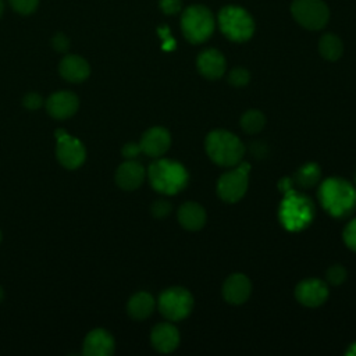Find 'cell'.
<instances>
[{
    "label": "cell",
    "mask_w": 356,
    "mask_h": 356,
    "mask_svg": "<svg viewBox=\"0 0 356 356\" xmlns=\"http://www.w3.org/2000/svg\"><path fill=\"white\" fill-rule=\"evenodd\" d=\"M318 200L328 214L343 218L356 209V186L343 178H327L318 186Z\"/></svg>",
    "instance_id": "6da1fadb"
},
{
    "label": "cell",
    "mask_w": 356,
    "mask_h": 356,
    "mask_svg": "<svg viewBox=\"0 0 356 356\" xmlns=\"http://www.w3.org/2000/svg\"><path fill=\"white\" fill-rule=\"evenodd\" d=\"M204 149L210 160L220 167H235L245 154V146L232 132L211 131L204 139Z\"/></svg>",
    "instance_id": "7a4b0ae2"
},
{
    "label": "cell",
    "mask_w": 356,
    "mask_h": 356,
    "mask_svg": "<svg viewBox=\"0 0 356 356\" xmlns=\"http://www.w3.org/2000/svg\"><path fill=\"white\" fill-rule=\"evenodd\" d=\"M147 177L152 188L163 195H175L188 184V171L174 160L159 159L153 161L147 170Z\"/></svg>",
    "instance_id": "3957f363"
},
{
    "label": "cell",
    "mask_w": 356,
    "mask_h": 356,
    "mask_svg": "<svg viewBox=\"0 0 356 356\" xmlns=\"http://www.w3.org/2000/svg\"><path fill=\"white\" fill-rule=\"evenodd\" d=\"M278 217L288 231H302L314 218V204L310 197L291 188L284 192Z\"/></svg>",
    "instance_id": "277c9868"
},
{
    "label": "cell",
    "mask_w": 356,
    "mask_h": 356,
    "mask_svg": "<svg viewBox=\"0 0 356 356\" xmlns=\"http://www.w3.org/2000/svg\"><path fill=\"white\" fill-rule=\"evenodd\" d=\"M216 18L213 13L202 4L186 7L181 17V29L185 39L193 44L206 42L214 32Z\"/></svg>",
    "instance_id": "5b68a950"
},
{
    "label": "cell",
    "mask_w": 356,
    "mask_h": 356,
    "mask_svg": "<svg viewBox=\"0 0 356 356\" xmlns=\"http://www.w3.org/2000/svg\"><path fill=\"white\" fill-rule=\"evenodd\" d=\"M218 28L225 38L232 42H246L254 33V21L252 15L239 6H225L217 17Z\"/></svg>",
    "instance_id": "8992f818"
},
{
    "label": "cell",
    "mask_w": 356,
    "mask_h": 356,
    "mask_svg": "<svg viewBox=\"0 0 356 356\" xmlns=\"http://www.w3.org/2000/svg\"><path fill=\"white\" fill-rule=\"evenodd\" d=\"M157 307L161 316L170 321H179L188 317L193 309L191 292L181 286H172L160 293Z\"/></svg>",
    "instance_id": "52a82bcc"
},
{
    "label": "cell",
    "mask_w": 356,
    "mask_h": 356,
    "mask_svg": "<svg viewBox=\"0 0 356 356\" xmlns=\"http://www.w3.org/2000/svg\"><path fill=\"white\" fill-rule=\"evenodd\" d=\"M291 14L300 26L309 31L323 29L330 19L328 6L323 0H293Z\"/></svg>",
    "instance_id": "ba28073f"
},
{
    "label": "cell",
    "mask_w": 356,
    "mask_h": 356,
    "mask_svg": "<svg viewBox=\"0 0 356 356\" xmlns=\"http://www.w3.org/2000/svg\"><path fill=\"white\" fill-rule=\"evenodd\" d=\"M249 170L250 167L248 163H239L218 178L217 193L221 200L225 203H235L245 196L249 184Z\"/></svg>",
    "instance_id": "9c48e42d"
},
{
    "label": "cell",
    "mask_w": 356,
    "mask_h": 356,
    "mask_svg": "<svg viewBox=\"0 0 356 356\" xmlns=\"http://www.w3.org/2000/svg\"><path fill=\"white\" fill-rule=\"evenodd\" d=\"M56 156L63 167L67 170H75L83 164L86 159V149L79 139L65 134L57 139Z\"/></svg>",
    "instance_id": "30bf717a"
},
{
    "label": "cell",
    "mask_w": 356,
    "mask_h": 356,
    "mask_svg": "<svg viewBox=\"0 0 356 356\" xmlns=\"http://www.w3.org/2000/svg\"><path fill=\"white\" fill-rule=\"evenodd\" d=\"M328 286L324 281L317 278H307L300 281L295 288L296 300L306 307H317L328 298Z\"/></svg>",
    "instance_id": "8fae6325"
},
{
    "label": "cell",
    "mask_w": 356,
    "mask_h": 356,
    "mask_svg": "<svg viewBox=\"0 0 356 356\" xmlns=\"http://www.w3.org/2000/svg\"><path fill=\"white\" fill-rule=\"evenodd\" d=\"M171 145V136L170 132L163 127H153L147 129L139 142L142 153H145L149 157L157 159L163 156Z\"/></svg>",
    "instance_id": "7c38bea8"
},
{
    "label": "cell",
    "mask_w": 356,
    "mask_h": 356,
    "mask_svg": "<svg viewBox=\"0 0 356 356\" xmlns=\"http://www.w3.org/2000/svg\"><path fill=\"white\" fill-rule=\"evenodd\" d=\"M79 99L75 93L68 90H61L53 93L46 100L47 113L57 120H65L78 111Z\"/></svg>",
    "instance_id": "4fadbf2b"
},
{
    "label": "cell",
    "mask_w": 356,
    "mask_h": 356,
    "mask_svg": "<svg viewBox=\"0 0 356 356\" xmlns=\"http://www.w3.org/2000/svg\"><path fill=\"white\" fill-rule=\"evenodd\" d=\"M252 293V282L245 274L229 275L222 285V298L231 305L245 303Z\"/></svg>",
    "instance_id": "5bb4252c"
},
{
    "label": "cell",
    "mask_w": 356,
    "mask_h": 356,
    "mask_svg": "<svg viewBox=\"0 0 356 356\" xmlns=\"http://www.w3.org/2000/svg\"><path fill=\"white\" fill-rule=\"evenodd\" d=\"M82 353L85 356H110L114 353V338L113 335L103 330H92L83 341Z\"/></svg>",
    "instance_id": "9a60e30c"
},
{
    "label": "cell",
    "mask_w": 356,
    "mask_h": 356,
    "mask_svg": "<svg viewBox=\"0 0 356 356\" xmlns=\"http://www.w3.org/2000/svg\"><path fill=\"white\" fill-rule=\"evenodd\" d=\"M196 67L204 78L214 81L224 75L227 70V63L221 51H218L217 49H206L197 56Z\"/></svg>",
    "instance_id": "2e32d148"
},
{
    "label": "cell",
    "mask_w": 356,
    "mask_h": 356,
    "mask_svg": "<svg viewBox=\"0 0 356 356\" xmlns=\"http://www.w3.org/2000/svg\"><path fill=\"white\" fill-rule=\"evenodd\" d=\"M150 342L157 352L170 353L179 345V332L171 323H160L153 327Z\"/></svg>",
    "instance_id": "e0dca14e"
},
{
    "label": "cell",
    "mask_w": 356,
    "mask_h": 356,
    "mask_svg": "<svg viewBox=\"0 0 356 356\" xmlns=\"http://www.w3.org/2000/svg\"><path fill=\"white\" fill-rule=\"evenodd\" d=\"M145 179V168L136 160H127L115 171V182L124 191L138 189Z\"/></svg>",
    "instance_id": "ac0fdd59"
},
{
    "label": "cell",
    "mask_w": 356,
    "mask_h": 356,
    "mask_svg": "<svg viewBox=\"0 0 356 356\" xmlns=\"http://www.w3.org/2000/svg\"><path fill=\"white\" fill-rule=\"evenodd\" d=\"M58 71L65 81L78 83L85 81L89 76L90 67H89V63L81 56L68 54L61 60L58 65Z\"/></svg>",
    "instance_id": "d6986e66"
},
{
    "label": "cell",
    "mask_w": 356,
    "mask_h": 356,
    "mask_svg": "<svg viewBox=\"0 0 356 356\" xmlns=\"http://www.w3.org/2000/svg\"><path fill=\"white\" fill-rule=\"evenodd\" d=\"M178 222L188 231H199L206 224V211L196 202H186L178 209Z\"/></svg>",
    "instance_id": "ffe728a7"
},
{
    "label": "cell",
    "mask_w": 356,
    "mask_h": 356,
    "mask_svg": "<svg viewBox=\"0 0 356 356\" xmlns=\"http://www.w3.org/2000/svg\"><path fill=\"white\" fill-rule=\"evenodd\" d=\"M156 302L149 292H138L128 300L127 312L134 320H145L154 310Z\"/></svg>",
    "instance_id": "44dd1931"
},
{
    "label": "cell",
    "mask_w": 356,
    "mask_h": 356,
    "mask_svg": "<svg viewBox=\"0 0 356 356\" xmlns=\"http://www.w3.org/2000/svg\"><path fill=\"white\" fill-rule=\"evenodd\" d=\"M320 178H321L320 167L316 163H307L295 171L293 178L291 181L300 189H309L316 186Z\"/></svg>",
    "instance_id": "7402d4cb"
},
{
    "label": "cell",
    "mask_w": 356,
    "mask_h": 356,
    "mask_svg": "<svg viewBox=\"0 0 356 356\" xmlns=\"http://www.w3.org/2000/svg\"><path fill=\"white\" fill-rule=\"evenodd\" d=\"M318 51L323 58L337 61L343 53L342 40L334 33H324L318 40Z\"/></svg>",
    "instance_id": "603a6c76"
},
{
    "label": "cell",
    "mask_w": 356,
    "mask_h": 356,
    "mask_svg": "<svg viewBox=\"0 0 356 356\" xmlns=\"http://www.w3.org/2000/svg\"><path fill=\"white\" fill-rule=\"evenodd\" d=\"M266 125V117L260 110L252 108L243 113L241 117V127L246 134H257Z\"/></svg>",
    "instance_id": "cb8c5ba5"
},
{
    "label": "cell",
    "mask_w": 356,
    "mask_h": 356,
    "mask_svg": "<svg viewBox=\"0 0 356 356\" xmlns=\"http://www.w3.org/2000/svg\"><path fill=\"white\" fill-rule=\"evenodd\" d=\"M250 81V74L246 68L243 67H235L229 71L228 74V82L232 85V86H236V88H242L245 85H248V82Z\"/></svg>",
    "instance_id": "d4e9b609"
},
{
    "label": "cell",
    "mask_w": 356,
    "mask_h": 356,
    "mask_svg": "<svg viewBox=\"0 0 356 356\" xmlns=\"http://www.w3.org/2000/svg\"><path fill=\"white\" fill-rule=\"evenodd\" d=\"M325 278L331 285H341L346 280V270L343 266L335 264L327 270Z\"/></svg>",
    "instance_id": "484cf974"
},
{
    "label": "cell",
    "mask_w": 356,
    "mask_h": 356,
    "mask_svg": "<svg viewBox=\"0 0 356 356\" xmlns=\"http://www.w3.org/2000/svg\"><path fill=\"white\" fill-rule=\"evenodd\" d=\"M8 1H10L11 7L22 15L32 14L38 8V4H39V0H8Z\"/></svg>",
    "instance_id": "4316f807"
},
{
    "label": "cell",
    "mask_w": 356,
    "mask_h": 356,
    "mask_svg": "<svg viewBox=\"0 0 356 356\" xmlns=\"http://www.w3.org/2000/svg\"><path fill=\"white\" fill-rule=\"evenodd\" d=\"M171 210H172V204L165 199H157L156 202H153L150 207V211L156 218L167 217L171 213Z\"/></svg>",
    "instance_id": "83f0119b"
},
{
    "label": "cell",
    "mask_w": 356,
    "mask_h": 356,
    "mask_svg": "<svg viewBox=\"0 0 356 356\" xmlns=\"http://www.w3.org/2000/svg\"><path fill=\"white\" fill-rule=\"evenodd\" d=\"M342 238L345 245L353 252H356V218H353L350 222L346 224V227L343 228Z\"/></svg>",
    "instance_id": "f1b7e54d"
},
{
    "label": "cell",
    "mask_w": 356,
    "mask_h": 356,
    "mask_svg": "<svg viewBox=\"0 0 356 356\" xmlns=\"http://www.w3.org/2000/svg\"><path fill=\"white\" fill-rule=\"evenodd\" d=\"M159 7L164 14L171 15L181 11L182 1L181 0H159Z\"/></svg>",
    "instance_id": "f546056e"
},
{
    "label": "cell",
    "mask_w": 356,
    "mask_h": 356,
    "mask_svg": "<svg viewBox=\"0 0 356 356\" xmlns=\"http://www.w3.org/2000/svg\"><path fill=\"white\" fill-rule=\"evenodd\" d=\"M22 104L24 107H26L28 110H38L42 104H43V99L40 95L38 93H26L24 97H22Z\"/></svg>",
    "instance_id": "4dcf8cb0"
},
{
    "label": "cell",
    "mask_w": 356,
    "mask_h": 356,
    "mask_svg": "<svg viewBox=\"0 0 356 356\" xmlns=\"http://www.w3.org/2000/svg\"><path fill=\"white\" fill-rule=\"evenodd\" d=\"M53 49L58 53H65L70 49V39L64 33H56L51 39Z\"/></svg>",
    "instance_id": "1f68e13d"
},
{
    "label": "cell",
    "mask_w": 356,
    "mask_h": 356,
    "mask_svg": "<svg viewBox=\"0 0 356 356\" xmlns=\"http://www.w3.org/2000/svg\"><path fill=\"white\" fill-rule=\"evenodd\" d=\"M140 152H142V150H140L139 143H134V142L125 143L124 147L121 149V153H122V156H124L127 160H134Z\"/></svg>",
    "instance_id": "d6a6232c"
},
{
    "label": "cell",
    "mask_w": 356,
    "mask_h": 356,
    "mask_svg": "<svg viewBox=\"0 0 356 356\" xmlns=\"http://www.w3.org/2000/svg\"><path fill=\"white\" fill-rule=\"evenodd\" d=\"M346 355H352V356H356V342H353L352 345H349L348 350L345 352Z\"/></svg>",
    "instance_id": "836d02e7"
},
{
    "label": "cell",
    "mask_w": 356,
    "mask_h": 356,
    "mask_svg": "<svg viewBox=\"0 0 356 356\" xmlns=\"http://www.w3.org/2000/svg\"><path fill=\"white\" fill-rule=\"evenodd\" d=\"M3 11H4V0H0V18L3 15Z\"/></svg>",
    "instance_id": "e575fe53"
},
{
    "label": "cell",
    "mask_w": 356,
    "mask_h": 356,
    "mask_svg": "<svg viewBox=\"0 0 356 356\" xmlns=\"http://www.w3.org/2000/svg\"><path fill=\"white\" fill-rule=\"evenodd\" d=\"M3 299H4V291H3V288L0 286V303L3 302Z\"/></svg>",
    "instance_id": "d590c367"
},
{
    "label": "cell",
    "mask_w": 356,
    "mask_h": 356,
    "mask_svg": "<svg viewBox=\"0 0 356 356\" xmlns=\"http://www.w3.org/2000/svg\"><path fill=\"white\" fill-rule=\"evenodd\" d=\"M355 186H356V174H355Z\"/></svg>",
    "instance_id": "8d00e7d4"
},
{
    "label": "cell",
    "mask_w": 356,
    "mask_h": 356,
    "mask_svg": "<svg viewBox=\"0 0 356 356\" xmlns=\"http://www.w3.org/2000/svg\"><path fill=\"white\" fill-rule=\"evenodd\" d=\"M0 241H1V232H0Z\"/></svg>",
    "instance_id": "74e56055"
}]
</instances>
